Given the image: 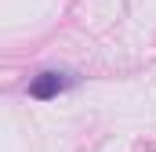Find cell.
I'll use <instances>...</instances> for the list:
<instances>
[{"label":"cell","mask_w":156,"mask_h":152,"mask_svg":"<svg viewBox=\"0 0 156 152\" xmlns=\"http://www.w3.org/2000/svg\"><path fill=\"white\" fill-rule=\"evenodd\" d=\"M66 87H69V76H66V73H55V69H47V73L33 76V83H29V94H33L37 102H47V98L62 94Z\"/></svg>","instance_id":"obj_1"}]
</instances>
